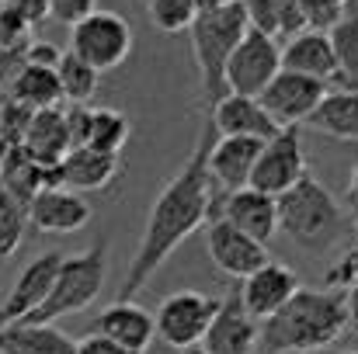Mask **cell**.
<instances>
[{
	"mask_svg": "<svg viewBox=\"0 0 358 354\" xmlns=\"http://www.w3.org/2000/svg\"><path fill=\"white\" fill-rule=\"evenodd\" d=\"M213 142H216V128L206 118L202 135L195 142V153L185 160V167L167 181V188L150 205L146 226H143V236H139V246H136V253L129 260V271L122 278L115 302H132L146 288V281L167 264V257L195 233L202 223L213 219L216 191H213V181H209V170H206V160H209Z\"/></svg>",
	"mask_w": 358,
	"mask_h": 354,
	"instance_id": "cell-1",
	"label": "cell"
},
{
	"mask_svg": "<svg viewBox=\"0 0 358 354\" xmlns=\"http://www.w3.org/2000/svg\"><path fill=\"white\" fill-rule=\"evenodd\" d=\"M345 330L341 288H299L261 323L257 348L264 354H317L331 348Z\"/></svg>",
	"mask_w": 358,
	"mask_h": 354,
	"instance_id": "cell-2",
	"label": "cell"
},
{
	"mask_svg": "<svg viewBox=\"0 0 358 354\" xmlns=\"http://www.w3.org/2000/svg\"><path fill=\"white\" fill-rule=\"evenodd\" d=\"M275 212H278V230L310 253L334 250L352 236V216L313 174H303L289 191H282L275 198Z\"/></svg>",
	"mask_w": 358,
	"mask_h": 354,
	"instance_id": "cell-3",
	"label": "cell"
},
{
	"mask_svg": "<svg viewBox=\"0 0 358 354\" xmlns=\"http://www.w3.org/2000/svg\"><path fill=\"white\" fill-rule=\"evenodd\" d=\"M105 271H108V236L105 239H94L77 257H63L45 302L28 320H21V323H56V320H63L70 313L87 309L101 295Z\"/></svg>",
	"mask_w": 358,
	"mask_h": 354,
	"instance_id": "cell-4",
	"label": "cell"
},
{
	"mask_svg": "<svg viewBox=\"0 0 358 354\" xmlns=\"http://www.w3.org/2000/svg\"><path fill=\"white\" fill-rule=\"evenodd\" d=\"M243 31H247V17H243L240 0L220 7V10L199 14L195 24L188 28V35H192V52H195V63H199L202 98H206L209 105H216L220 98H227L223 73H227L230 52L237 49Z\"/></svg>",
	"mask_w": 358,
	"mask_h": 354,
	"instance_id": "cell-5",
	"label": "cell"
},
{
	"mask_svg": "<svg viewBox=\"0 0 358 354\" xmlns=\"http://www.w3.org/2000/svg\"><path fill=\"white\" fill-rule=\"evenodd\" d=\"M70 52L98 73L119 70L132 52V24L115 10L98 7L70 28Z\"/></svg>",
	"mask_w": 358,
	"mask_h": 354,
	"instance_id": "cell-6",
	"label": "cell"
},
{
	"mask_svg": "<svg viewBox=\"0 0 358 354\" xmlns=\"http://www.w3.org/2000/svg\"><path fill=\"white\" fill-rule=\"evenodd\" d=\"M220 309V299L216 295H206V292H195V288H181V292H171L160 306H157V316H153V327H157V337L178 351H188V348H199L213 316Z\"/></svg>",
	"mask_w": 358,
	"mask_h": 354,
	"instance_id": "cell-7",
	"label": "cell"
},
{
	"mask_svg": "<svg viewBox=\"0 0 358 354\" xmlns=\"http://www.w3.org/2000/svg\"><path fill=\"white\" fill-rule=\"evenodd\" d=\"M306 170V153H303V139H299V128H278L268 142H261V153H257V163L250 170V181L247 188L254 191H264L271 198H278L282 191H289Z\"/></svg>",
	"mask_w": 358,
	"mask_h": 354,
	"instance_id": "cell-8",
	"label": "cell"
},
{
	"mask_svg": "<svg viewBox=\"0 0 358 354\" xmlns=\"http://www.w3.org/2000/svg\"><path fill=\"white\" fill-rule=\"evenodd\" d=\"M282 70L278 63V42L247 28L243 38L237 42V49L230 52L223 84L227 94H240V98H261V91L271 84V77Z\"/></svg>",
	"mask_w": 358,
	"mask_h": 354,
	"instance_id": "cell-9",
	"label": "cell"
},
{
	"mask_svg": "<svg viewBox=\"0 0 358 354\" xmlns=\"http://www.w3.org/2000/svg\"><path fill=\"white\" fill-rule=\"evenodd\" d=\"M327 98V84L313 80V77H303V73H289V70H278L271 77V84L261 91V108L275 118L278 128H299L306 118L317 112V105Z\"/></svg>",
	"mask_w": 358,
	"mask_h": 354,
	"instance_id": "cell-10",
	"label": "cell"
},
{
	"mask_svg": "<svg viewBox=\"0 0 358 354\" xmlns=\"http://www.w3.org/2000/svg\"><path fill=\"white\" fill-rule=\"evenodd\" d=\"M59 264H63V253L49 250V253L31 257V260L21 267V274L14 278L10 292L0 299V327H10V323L28 320V316L45 302V295H49V288H52V281H56Z\"/></svg>",
	"mask_w": 358,
	"mask_h": 354,
	"instance_id": "cell-11",
	"label": "cell"
},
{
	"mask_svg": "<svg viewBox=\"0 0 358 354\" xmlns=\"http://www.w3.org/2000/svg\"><path fill=\"white\" fill-rule=\"evenodd\" d=\"M213 219L230 223L243 236L268 243L278 233V212H275V198L254 188H240V191H216L213 202Z\"/></svg>",
	"mask_w": 358,
	"mask_h": 354,
	"instance_id": "cell-12",
	"label": "cell"
},
{
	"mask_svg": "<svg viewBox=\"0 0 358 354\" xmlns=\"http://www.w3.org/2000/svg\"><path fill=\"white\" fill-rule=\"evenodd\" d=\"M257 330H261V323L247 316L237 285H230L227 295L220 299V309H216L199 348L206 354H254L257 351Z\"/></svg>",
	"mask_w": 358,
	"mask_h": 354,
	"instance_id": "cell-13",
	"label": "cell"
},
{
	"mask_svg": "<svg viewBox=\"0 0 358 354\" xmlns=\"http://www.w3.org/2000/svg\"><path fill=\"white\" fill-rule=\"evenodd\" d=\"M299 278L289 264H278V260H268L264 267H257L254 274H247L243 281H237L240 302L247 309L250 320L264 323L271 313H278L296 292H299Z\"/></svg>",
	"mask_w": 358,
	"mask_h": 354,
	"instance_id": "cell-14",
	"label": "cell"
},
{
	"mask_svg": "<svg viewBox=\"0 0 358 354\" xmlns=\"http://www.w3.org/2000/svg\"><path fill=\"white\" fill-rule=\"evenodd\" d=\"M206 250H209L213 264H216L223 274L237 278V281H243L247 274H254L257 267H264V264L271 260L264 243L243 236L240 230H234L230 223H223V219H209Z\"/></svg>",
	"mask_w": 358,
	"mask_h": 354,
	"instance_id": "cell-15",
	"label": "cell"
},
{
	"mask_svg": "<svg viewBox=\"0 0 358 354\" xmlns=\"http://www.w3.org/2000/svg\"><path fill=\"white\" fill-rule=\"evenodd\" d=\"M119 156L98 153L91 146H73L52 170H49V188H66V191H101L119 177Z\"/></svg>",
	"mask_w": 358,
	"mask_h": 354,
	"instance_id": "cell-16",
	"label": "cell"
},
{
	"mask_svg": "<svg viewBox=\"0 0 358 354\" xmlns=\"http://www.w3.org/2000/svg\"><path fill=\"white\" fill-rule=\"evenodd\" d=\"M28 223L38 233H77L91 223V205L84 195L66 188H42L28 202Z\"/></svg>",
	"mask_w": 358,
	"mask_h": 354,
	"instance_id": "cell-17",
	"label": "cell"
},
{
	"mask_svg": "<svg viewBox=\"0 0 358 354\" xmlns=\"http://www.w3.org/2000/svg\"><path fill=\"white\" fill-rule=\"evenodd\" d=\"M91 334L119 344L132 354H146V348L153 344L157 337V327H153V313H146L143 306L136 302H112L94 323H91Z\"/></svg>",
	"mask_w": 358,
	"mask_h": 354,
	"instance_id": "cell-18",
	"label": "cell"
},
{
	"mask_svg": "<svg viewBox=\"0 0 358 354\" xmlns=\"http://www.w3.org/2000/svg\"><path fill=\"white\" fill-rule=\"evenodd\" d=\"M278 63L289 73H303L313 77L320 84L338 80V63H334V49L327 31H299L292 38H285V45H278Z\"/></svg>",
	"mask_w": 358,
	"mask_h": 354,
	"instance_id": "cell-19",
	"label": "cell"
},
{
	"mask_svg": "<svg viewBox=\"0 0 358 354\" xmlns=\"http://www.w3.org/2000/svg\"><path fill=\"white\" fill-rule=\"evenodd\" d=\"M261 142L257 139H243V135H220L209 149L206 170L209 181L220 184V191H240L250 181V170L257 163Z\"/></svg>",
	"mask_w": 358,
	"mask_h": 354,
	"instance_id": "cell-20",
	"label": "cell"
},
{
	"mask_svg": "<svg viewBox=\"0 0 358 354\" xmlns=\"http://www.w3.org/2000/svg\"><path fill=\"white\" fill-rule=\"evenodd\" d=\"M209 125L220 132V135H243V139H257V142H268L278 125L275 118L261 108L257 98H240V94H227L213 105V115Z\"/></svg>",
	"mask_w": 358,
	"mask_h": 354,
	"instance_id": "cell-21",
	"label": "cell"
},
{
	"mask_svg": "<svg viewBox=\"0 0 358 354\" xmlns=\"http://www.w3.org/2000/svg\"><path fill=\"white\" fill-rule=\"evenodd\" d=\"M21 149L38 160L42 167H56L73 146H70V132H66V115L63 108H45V112H31L28 128L21 135Z\"/></svg>",
	"mask_w": 358,
	"mask_h": 354,
	"instance_id": "cell-22",
	"label": "cell"
},
{
	"mask_svg": "<svg viewBox=\"0 0 358 354\" xmlns=\"http://www.w3.org/2000/svg\"><path fill=\"white\" fill-rule=\"evenodd\" d=\"M77 341L56 323H10L0 327V354H73Z\"/></svg>",
	"mask_w": 358,
	"mask_h": 354,
	"instance_id": "cell-23",
	"label": "cell"
},
{
	"mask_svg": "<svg viewBox=\"0 0 358 354\" xmlns=\"http://www.w3.org/2000/svg\"><path fill=\"white\" fill-rule=\"evenodd\" d=\"M7 101L21 105L24 112H45V108H59L63 94H59V80L56 70L45 66H24L7 80Z\"/></svg>",
	"mask_w": 358,
	"mask_h": 354,
	"instance_id": "cell-24",
	"label": "cell"
},
{
	"mask_svg": "<svg viewBox=\"0 0 358 354\" xmlns=\"http://www.w3.org/2000/svg\"><path fill=\"white\" fill-rule=\"evenodd\" d=\"M313 132H324L331 139L358 142V91H327V98L317 105V112L306 118Z\"/></svg>",
	"mask_w": 358,
	"mask_h": 354,
	"instance_id": "cell-25",
	"label": "cell"
},
{
	"mask_svg": "<svg viewBox=\"0 0 358 354\" xmlns=\"http://www.w3.org/2000/svg\"><path fill=\"white\" fill-rule=\"evenodd\" d=\"M49 170H52V167H42V163L31 160L21 146H14V149L7 153L3 167H0V188H3L7 195H14V198L28 209V202H31L42 188H49Z\"/></svg>",
	"mask_w": 358,
	"mask_h": 354,
	"instance_id": "cell-26",
	"label": "cell"
},
{
	"mask_svg": "<svg viewBox=\"0 0 358 354\" xmlns=\"http://www.w3.org/2000/svg\"><path fill=\"white\" fill-rule=\"evenodd\" d=\"M56 80H59V94L70 105H87L98 87H101V73L91 70L84 59H77L73 52H63L56 63Z\"/></svg>",
	"mask_w": 358,
	"mask_h": 354,
	"instance_id": "cell-27",
	"label": "cell"
},
{
	"mask_svg": "<svg viewBox=\"0 0 358 354\" xmlns=\"http://www.w3.org/2000/svg\"><path fill=\"white\" fill-rule=\"evenodd\" d=\"M331 49H334V63H338V80L345 84V91H358V10L345 14L331 31Z\"/></svg>",
	"mask_w": 358,
	"mask_h": 354,
	"instance_id": "cell-28",
	"label": "cell"
},
{
	"mask_svg": "<svg viewBox=\"0 0 358 354\" xmlns=\"http://www.w3.org/2000/svg\"><path fill=\"white\" fill-rule=\"evenodd\" d=\"M132 135V121L115 112V108H91V128H87V142L91 149L98 153H108V156H119L122 146L129 142Z\"/></svg>",
	"mask_w": 358,
	"mask_h": 354,
	"instance_id": "cell-29",
	"label": "cell"
},
{
	"mask_svg": "<svg viewBox=\"0 0 358 354\" xmlns=\"http://www.w3.org/2000/svg\"><path fill=\"white\" fill-rule=\"evenodd\" d=\"M146 17L157 31L178 35V31H188L195 24L199 10L192 0H146Z\"/></svg>",
	"mask_w": 358,
	"mask_h": 354,
	"instance_id": "cell-30",
	"label": "cell"
},
{
	"mask_svg": "<svg viewBox=\"0 0 358 354\" xmlns=\"http://www.w3.org/2000/svg\"><path fill=\"white\" fill-rule=\"evenodd\" d=\"M28 230V209L0 188V260L14 257Z\"/></svg>",
	"mask_w": 358,
	"mask_h": 354,
	"instance_id": "cell-31",
	"label": "cell"
},
{
	"mask_svg": "<svg viewBox=\"0 0 358 354\" xmlns=\"http://www.w3.org/2000/svg\"><path fill=\"white\" fill-rule=\"evenodd\" d=\"M299 14L310 31H331L348 14V0H299Z\"/></svg>",
	"mask_w": 358,
	"mask_h": 354,
	"instance_id": "cell-32",
	"label": "cell"
},
{
	"mask_svg": "<svg viewBox=\"0 0 358 354\" xmlns=\"http://www.w3.org/2000/svg\"><path fill=\"white\" fill-rule=\"evenodd\" d=\"M243 7V17H247V28L268 35V38H278L282 35V17H278V0H240Z\"/></svg>",
	"mask_w": 358,
	"mask_h": 354,
	"instance_id": "cell-33",
	"label": "cell"
},
{
	"mask_svg": "<svg viewBox=\"0 0 358 354\" xmlns=\"http://www.w3.org/2000/svg\"><path fill=\"white\" fill-rule=\"evenodd\" d=\"M358 285V246H348L341 250L338 260H331L327 267V288H355Z\"/></svg>",
	"mask_w": 358,
	"mask_h": 354,
	"instance_id": "cell-34",
	"label": "cell"
},
{
	"mask_svg": "<svg viewBox=\"0 0 358 354\" xmlns=\"http://www.w3.org/2000/svg\"><path fill=\"white\" fill-rule=\"evenodd\" d=\"M45 7H49V17L52 21L73 28L80 17H87L91 10H98V0H45Z\"/></svg>",
	"mask_w": 358,
	"mask_h": 354,
	"instance_id": "cell-35",
	"label": "cell"
},
{
	"mask_svg": "<svg viewBox=\"0 0 358 354\" xmlns=\"http://www.w3.org/2000/svg\"><path fill=\"white\" fill-rule=\"evenodd\" d=\"M59 49L52 45V42H28L24 45V52H21V63L24 66H45V70H56V63H59Z\"/></svg>",
	"mask_w": 358,
	"mask_h": 354,
	"instance_id": "cell-36",
	"label": "cell"
},
{
	"mask_svg": "<svg viewBox=\"0 0 358 354\" xmlns=\"http://www.w3.org/2000/svg\"><path fill=\"white\" fill-rule=\"evenodd\" d=\"M73 354H132V351H125V348L112 344V341H105V337H98V334H87V337L77 341Z\"/></svg>",
	"mask_w": 358,
	"mask_h": 354,
	"instance_id": "cell-37",
	"label": "cell"
},
{
	"mask_svg": "<svg viewBox=\"0 0 358 354\" xmlns=\"http://www.w3.org/2000/svg\"><path fill=\"white\" fill-rule=\"evenodd\" d=\"M3 3H10L31 28L38 24V21H45L49 17V7H45V0H3Z\"/></svg>",
	"mask_w": 358,
	"mask_h": 354,
	"instance_id": "cell-38",
	"label": "cell"
},
{
	"mask_svg": "<svg viewBox=\"0 0 358 354\" xmlns=\"http://www.w3.org/2000/svg\"><path fill=\"white\" fill-rule=\"evenodd\" d=\"M345 327L352 334H358V285L345 288Z\"/></svg>",
	"mask_w": 358,
	"mask_h": 354,
	"instance_id": "cell-39",
	"label": "cell"
},
{
	"mask_svg": "<svg viewBox=\"0 0 358 354\" xmlns=\"http://www.w3.org/2000/svg\"><path fill=\"white\" fill-rule=\"evenodd\" d=\"M192 3H195L199 14H209V10H220V7H227V3H234V0H192Z\"/></svg>",
	"mask_w": 358,
	"mask_h": 354,
	"instance_id": "cell-40",
	"label": "cell"
},
{
	"mask_svg": "<svg viewBox=\"0 0 358 354\" xmlns=\"http://www.w3.org/2000/svg\"><path fill=\"white\" fill-rule=\"evenodd\" d=\"M348 202L358 205V160H355V167H352V177H348Z\"/></svg>",
	"mask_w": 358,
	"mask_h": 354,
	"instance_id": "cell-41",
	"label": "cell"
},
{
	"mask_svg": "<svg viewBox=\"0 0 358 354\" xmlns=\"http://www.w3.org/2000/svg\"><path fill=\"white\" fill-rule=\"evenodd\" d=\"M14 146H10V139L3 135V128H0V167H3V160H7V153H10Z\"/></svg>",
	"mask_w": 358,
	"mask_h": 354,
	"instance_id": "cell-42",
	"label": "cell"
},
{
	"mask_svg": "<svg viewBox=\"0 0 358 354\" xmlns=\"http://www.w3.org/2000/svg\"><path fill=\"white\" fill-rule=\"evenodd\" d=\"M352 230H355V236H358V205H352Z\"/></svg>",
	"mask_w": 358,
	"mask_h": 354,
	"instance_id": "cell-43",
	"label": "cell"
},
{
	"mask_svg": "<svg viewBox=\"0 0 358 354\" xmlns=\"http://www.w3.org/2000/svg\"><path fill=\"white\" fill-rule=\"evenodd\" d=\"M358 10V0H348V14H355Z\"/></svg>",
	"mask_w": 358,
	"mask_h": 354,
	"instance_id": "cell-44",
	"label": "cell"
},
{
	"mask_svg": "<svg viewBox=\"0 0 358 354\" xmlns=\"http://www.w3.org/2000/svg\"><path fill=\"white\" fill-rule=\"evenodd\" d=\"M181 354H206L202 348H188V351H181Z\"/></svg>",
	"mask_w": 358,
	"mask_h": 354,
	"instance_id": "cell-45",
	"label": "cell"
},
{
	"mask_svg": "<svg viewBox=\"0 0 358 354\" xmlns=\"http://www.w3.org/2000/svg\"><path fill=\"white\" fill-rule=\"evenodd\" d=\"M352 354H358V351H352Z\"/></svg>",
	"mask_w": 358,
	"mask_h": 354,
	"instance_id": "cell-46",
	"label": "cell"
},
{
	"mask_svg": "<svg viewBox=\"0 0 358 354\" xmlns=\"http://www.w3.org/2000/svg\"><path fill=\"white\" fill-rule=\"evenodd\" d=\"M0 3H3V0H0Z\"/></svg>",
	"mask_w": 358,
	"mask_h": 354,
	"instance_id": "cell-47",
	"label": "cell"
},
{
	"mask_svg": "<svg viewBox=\"0 0 358 354\" xmlns=\"http://www.w3.org/2000/svg\"><path fill=\"white\" fill-rule=\"evenodd\" d=\"M143 3H146V0H143Z\"/></svg>",
	"mask_w": 358,
	"mask_h": 354,
	"instance_id": "cell-48",
	"label": "cell"
}]
</instances>
